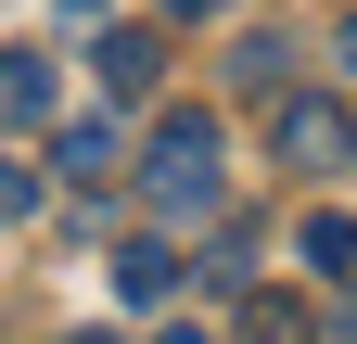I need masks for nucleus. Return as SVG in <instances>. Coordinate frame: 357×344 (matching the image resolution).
Wrapping results in <instances>:
<instances>
[{
  "label": "nucleus",
  "mask_w": 357,
  "mask_h": 344,
  "mask_svg": "<svg viewBox=\"0 0 357 344\" xmlns=\"http://www.w3.org/2000/svg\"><path fill=\"white\" fill-rule=\"evenodd\" d=\"M192 217H217V115L178 102L153 127V230H192Z\"/></svg>",
  "instance_id": "nucleus-1"
},
{
  "label": "nucleus",
  "mask_w": 357,
  "mask_h": 344,
  "mask_svg": "<svg viewBox=\"0 0 357 344\" xmlns=\"http://www.w3.org/2000/svg\"><path fill=\"white\" fill-rule=\"evenodd\" d=\"M115 166H128L115 115H77V127H52V179H64V191H89V204H102V191H115Z\"/></svg>",
  "instance_id": "nucleus-2"
},
{
  "label": "nucleus",
  "mask_w": 357,
  "mask_h": 344,
  "mask_svg": "<svg viewBox=\"0 0 357 344\" xmlns=\"http://www.w3.org/2000/svg\"><path fill=\"white\" fill-rule=\"evenodd\" d=\"M344 102H319V90H281V115H268V141H281V166H332L344 153Z\"/></svg>",
  "instance_id": "nucleus-3"
},
{
  "label": "nucleus",
  "mask_w": 357,
  "mask_h": 344,
  "mask_svg": "<svg viewBox=\"0 0 357 344\" xmlns=\"http://www.w3.org/2000/svg\"><path fill=\"white\" fill-rule=\"evenodd\" d=\"M64 115V64L52 52H0V127H52Z\"/></svg>",
  "instance_id": "nucleus-4"
},
{
  "label": "nucleus",
  "mask_w": 357,
  "mask_h": 344,
  "mask_svg": "<svg viewBox=\"0 0 357 344\" xmlns=\"http://www.w3.org/2000/svg\"><path fill=\"white\" fill-rule=\"evenodd\" d=\"M89 64H102V90H115V102H141L153 77H166V38H153V26H102V52H89Z\"/></svg>",
  "instance_id": "nucleus-5"
},
{
  "label": "nucleus",
  "mask_w": 357,
  "mask_h": 344,
  "mask_svg": "<svg viewBox=\"0 0 357 344\" xmlns=\"http://www.w3.org/2000/svg\"><path fill=\"white\" fill-rule=\"evenodd\" d=\"M115 293H128V306H166V293H178V242H166V230L115 242Z\"/></svg>",
  "instance_id": "nucleus-6"
},
{
  "label": "nucleus",
  "mask_w": 357,
  "mask_h": 344,
  "mask_svg": "<svg viewBox=\"0 0 357 344\" xmlns=\"http://www.w3.org/2000/svg\"><path fill=\"white\" fill-rule=\"evenodd\" d=\"M294 255H306V268H357V217H344V204H319V217L294 230Z\"/></svg>",
  "instance_id": "nucleus-7"
},
{
  "label": "nucleus",
  "mask_w": 357,
  "mask_h": 344,
  "mask_svg": "<svg viewBox=\"0 0 357 344\" xmlns=\"http://www.w3.org/2000/svg\"><path fill=\"white\" fill-rule=\"evenodd\" d=\"M243 344H306V306H281V293H255V306H243Z\"/></svg>",
  "instance_id": "nucleus-8"
},
{
  "label": "nucleus",
  "mask_w": 357,
  "mask_h": 344,
  "mask_svg": "<svg viewBox=\"0 0 357 344\" xmlns=\"http://www.w3.org/2000/svg\"><path fill=\"white\" fill-rule=\"evenodd\" d=\"M230 77H243V90H281V77H294V52H281V38H243V52H230Z\"/></svg>",
  "instance_id": "nucleus-9"
},
{
  "label": "nucleus",
  "mask_w": 357,
  "mask_h": 344,
  "mask_svg": "<svg viewBox=\"0 0 357 344\" xmlns=\"http://www.w3.org/2000/svg\"><path fill=\"white\" fill-rule=\"evenodd\" d=\"M13 217H38V166H13V153H0V230H13Z\"/></svg>",
  "instance_id": "nucleus-10"
},
{
  "label": "nucleus",
  "mask_w": 357,
  "mask_h": 344,
  "mask_svg": "<svg viewBox=\"0 0 357 344\" xmlns=\"http://www.w3.org/2000/svg\"><path fill=\"white\" fill-rule=\"evenodd\" d=\"M153 344H217V331H204V319H166V331H153Z\"/></svg>",
  "instance_id": "nucleus-11"
},
{
  "label": "nucleus",
  "mask_w": 357,
  "mask_h": 344,
  "mask_svg": "<svg viewBox=\"0 0 357 344\" xmlns=\"http://www.w3.org/2000/svg\"><path fill=\"white\" fill-rule=\"evenodd\" d=\"M166 13H178V26H204V13H230V0H166Z\"/></svg>",
  "instance_id": "nucleus-12"
},
{
  "label": "nucleus",
  "mask_w": 357,
  "mask_h": 344,
  "mask_svg": "<svg viewBox=\"0 0 357 344\" xmlns=\"http://www.w3.org/2000/svg\"><path fill=\"white\" fill-rule=\"evenodd\" d=\"M344 64H357V13H344Z\"/></svg>",
  "instance_id": "nucleus-13"
},
{
  "label": "nucleus",
  "mask_w": 357,
  "mask_h": 344,
  "mask_svg": "<svg viewBox=\"0 0 357 344\" xmlns=\"http://www.w3.org/2000/svg\"><path fill=\"white\" fill-rule=\"evenodd\" d=\"M64 13H102V0H64Z\"/></svg>",
  "instance_id": "nucleus-14"
},
{
  "label": "nucleus",
  "mask_w": 357,
  "mask_h": 344,
  "mask_svg": "<svg viewBox=\"0 0 357 344\" xmlns=\"http://www.w3.org/2000/svg\"><path fill=\"white\" fill-rule=\"evenodd\" d=\"M77 344H115V331H77Z\"/></svg>",
  "instance_id": "nucleus-15"
},
{
  "label": "nucleus",
  "mask_w": 357,
  "mask_h": 344,
  "mask_svg": "<svg viewBox=\"0 0 357 344\" xmlns=\"http://www.w3.org/2000/svg\"><path fill=\"white\" fill-rule=\"evenodd\" d=\"M344 153H357V127H344Z\"/></svg>",
  "instance_id": "nucleus-16"
}]
</instances>
